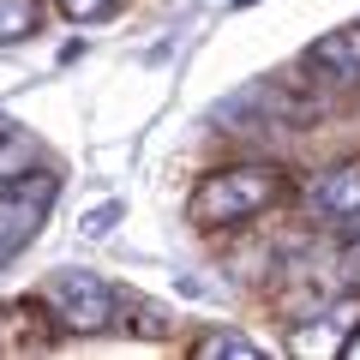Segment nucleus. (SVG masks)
Here are the masks:
<instances>
[{
    "label": "nucleus",
    "instance_id": "nucleus-11",
    "mask_svg": "<svg viewBox=\"0 0 360 360\" xmlns=\"http://www.w3.org/2000/svg\"><path fill=\"white\" fill-rule=\"evenodd\" d=\"M342 270L360 283V229H354V240H348V258H342Z\"/></svg>",
    "mask_w": 360,
    "mask_h": 360
},
{
    "label": "nucleus",
    "instance_id": "nucleus-4",
    "mask_svg": "<svg viewBox=\"0 0 360 360\" xmlns=\"http://www.w3.org/2000/svg\"><path fill=\"white\" fill-rule=\"evenodd\" d=\"M49 342H54L49 307H37V300H6V307H0V360L49 354Z\"/></svg>",
    "mask_w": 360,
    "mask_h": 360
},
{
    "label": "nucleus",
    "instance_id": "nucleus-5",
    "mask_svg": "<svg viewBox=\"0 0 360 360\" xmlns=\"http://www.w3.org/2000/svg\"><path fill=\"white\" fill-rule=\"evenodd\" d=\"M307 66L324 72L330 84H342V90H360V25H342L330 37H319L307 49Z\"/></svg>",
    "mask_w": 360,
    "mask_h": 360
},
{
    "label": "nucleus",
    "instance_id": "nucleus-2",
    "mask_svg": "<svg viewBox=\"0 0 360 360\" xmlns=\"http://www.w3.org/2000/svg\"><path fill=\"white\" fill-rule=\"evenodd\" d=\"M42 307H49V319L60 324V330L96 336V330H108V324H115L120 295L103 283V276H90V270H60V276L42 288Z\"/></svg>",
    "mask_w": 360,
    "mask_h": 360
},
{
    "label": "nucleus",
    "instance_id": "nucleus-3",
    "mask_svg": "<svg viewBox=\"0 0 360 360\" xmlns=\"http://www.w3.org/2000/svg\"><path fill=\"white\" fill-rule=\"evenodd\" d=\"M54 193H60V180L42 174V168H30V174H13V180H0V264L13 252H25L30 234L49 222L54 210Z\"/></svg>",
    "mask_w": 360,
    "mask_h": 360
},
{
    "label": "nucleus",
    "instance_id": "nucleus-10",
    "mask_svg": "<svg viewBox=\"0 0 360 360\" xmlns=\"http://www.w3.org/2000/svg\"><path fill=\"white\" fill-rule=\"evenodd\" d=\"M115 217H120V205H96L78 229H84V234H108V229H115Z\"/></svg>",
    "mask_w": 360,
    "mask_h": 360
},
{
    "label": "nucleus",
    "instance_id": "nucleus-1",
    "mask_svg": "<svg viewBox=\"0 0 360 360\" xmlns=\"http://www.w3.org/2000/svg\"><path fill=\"white\" fill-rule=\"evenodd\" d=\"M283 168L270 162H240V168H222V174L198 180L193 193V222H205V229H229V222H246L258 217V210H270L276 198H283Z\"/></svg>",
    "mask_w": 360,
    "mask_h": 360
},
{
    "label": "nucleus",
    "instance_id": "nucleus-12",
    "mask_svg": "<svg viewBox=\"0 0 360 360\" xmlns=\"http://www.w3.org/2000/svg\"><path fill=\"white\" fill-rule=\"evenodd\" d=\"M13 168H18V144H0V180H13Z\"/></svg>",
    "mask_w": 360,
    "mask_h": 360
},
{
    "label": "nucleus",
    "instance_id": "nucleus-8",
    "mask_svg": "<svg viewBox=\"0 0 360 360\" xmlns=\"http://www.w3.org/2000/svg\"><path fill=\"white\" fill-rule=\"evenodd\" d=\"M193 354L198 360H222V354L258 360V342H252V336H240V330H210V336H198V342H193Z\"/></svg>",
    "mask_w": 360,
    "mask_h": 360
},
{
    "label": "nucleus",
    "instance_id": "nucleus-7",
    "mask_svg": "<svg viewBox=\"0 0 360 360\" xmlns=\"http://www.w3.org/2000/svg\"><path fill=\"white\" fill-rule=\"evenodd\" d=\"M37 25H42V6H37V0H0V49H6V42L37 37Z\"/></svg>",
    "mask_w": 360,
    "mask_h": 360
},
{
    "label": "nucleus",
    "instance_id": "nucleus-14",
    "mask_svg": "<svg viewBox=\"0 0 360 360\" xmlns=\"http://www.w3.org/2000/svg\"><path fill=\"white\" fill-rule=\"evenodd\" d=\"M229 6H252V0H229Z\"/></svg>",
    "mask_w": 360,
    "mask_h": 360
},
{
    "label": "nucleus",
    "instance_id": "nucleus-6",
    "mask_svg": "<svg viewBox=\"0 0 360 360\" xmlns=\"http://www.w3.org/2000/svg\"><path fill=\"white\" fill-rule=\"evenodd\" d=\"M312 210L324 217H360V162H342L312 180Z\"/></svg>",
    "mask_w": 360,
    "mask_h": 360
},
{
    "label": "nucleus",
    "instance_id": "nucleus-9",
    "mask_svg": "<svg viewBox=\"0 0 360 360\" xmlns=\"http://www.w3.org/2000/svg\"><path fill=\"white\" fill-rule=\"evenodd\" d=\"M66 18H78V25H90V18H103V13H115V0H54Z\"/></svg>",
    "mask_w": 360,
    "mask_h": 360
},
{
    "label": "nucleus",
    "instance_id": "nucleus-13",
    "mask_svg": "<svg viewBox=\"0 0 360 360\" xmlns=\"http://www.w3.org/2000/svg\"><path fill=\"white\" fill-rule=\"evenodd\" d=\"M342 354H348V360H360V336H348V342H342Z\"/></svg>",
    "mask_w": 360,
    "mask_h": 360
}]
</instances>
